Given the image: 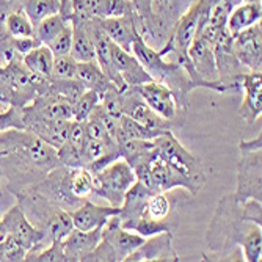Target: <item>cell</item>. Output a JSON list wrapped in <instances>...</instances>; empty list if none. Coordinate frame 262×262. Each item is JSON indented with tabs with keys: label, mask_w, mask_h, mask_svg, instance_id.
Listing matches in <instances>:
<instances>
[{
	"label": "cell",
	"mask_w": 262,
	"mask_h": 262,
	"mask_svg": "<svg viewBox=\"0 0 262 262\" xmlns=\"http://www.w3.org/2000/svg\"><path fill=\"white\" fill-rule=\"evenodd\" d=\"M209 254L204 260L262 259V204L257 200H239L234 193L223 196L206 232Z\"/></svg>",
	"instance_id": "6da1fadb"
},
{
	"label": "cell",
	"mask_w": 262,
	"mask_h": 262,
	"mask_svg": "<svg viewBox=\"0 0 262 262\" xmlns=\"http://www.w3.org/2000/svg\"><path fill=\"white\" fill-rule=\"evenodd\" d=\"M58 152L27 129L0 132V173L11 193L19 195L60 166Z\"/></svg>",
	"instance_id": "7a4b0ae2"
},
{
	"label": "cell",
	"mask_w": 262,
	"mask_h": 262,
	"mask_svg": "<svg viewBox=\"0 0 262 262\" xmlns=\"http://www.w3.org/2000/svg\"><path fill=\"white\" fill-rule=\"evenodd\" d=\"M132 54L141 63V66L145 68V71L154 82L162 83L173 93L178 110L181 113H185L190 104V94H192L193 90L200 88L190 79L185 69L174 60L166 61L157 49H154L152 46H149L143 39V36H138L134 41Z\"/></svg>",
	"instance_id": "3957f363"
},
{
	"label": "cell",
	"mask_w": 262,
	"mask_h": 262,
	"mask_svg": "<svg viewBox=\"0 0 262 262\" xmlns=\"http://www.w3.org/2000/svg\"><path fill=\"white\" fill-rule=\"evenodd\" d=\"M16 198L29 222L44 234L46 247L52 242H61L74 228L71 212L33 190H24Z\"/></svg>",
	"instance_id": "277c9868"
},
{
	"label": "cell",
	"mask_w": 262,
	"mask_h": 262,
	"mask_svg": "<svg viewBox=\"0 0 262 262\" xmlns=\"http://www.w3.org/2000/svg\"><path fill=\"white\" fill-rule=\"evenodd\" d=\"M51 79L38 76L24 64L22 55H14L7 64L0 66V102L22 108L33 99L49 91Z\"/></svg>",
	"instance_id": "5b68a950"
},
{
	"label": "cell",
	"mask_w": 262,
	"mask_h": 262,
	"mask_svg": "<svg viewBox=\"0 0 262 262\" xmlns=\"http://www.w3.org/2000/svg\"><path fill=\"white\" fill-rule=\"evenodd\" d=\"M241 160L237 163V188L239 200L262 201V135L239 143Z\"/></svg>",
	"instance_id": "8992f818"
},
{
	"label": "cell",
	"mask_w": 262,
	"mask_h": 262,
	"mask_svg": "<svg viewBox=\"0 0 262 262\" xmlns=\"http://www.w3.org/2000/svg\"><path fill=\"white\" fill-rule=\"evenodd\" d=\"M154 146L156 151L162 156V159L173 170L185 176L200 192L206 182L201 159L185 149L179 143V140L173 135V130H165L160 137L154 138Z\"/></svg>",
	"instance_id": "52a82bcc"
},
{
	"label": "cell",
	"mask_w": 262,
	"mask_h": 262,
	"mask_svg": "<svg viewBox=\"0 0 262 262\" xmlns=\"http://www.w3.org/2000/svg\"><path fill=\"white\" fill-rule=\"evenodd\" d=\"M93 179H94L93 195L107 200L108 204L113 207H120L126 192L137 181V176L132 170V166L124 159H118L108 163L101 171L93 173Z\"/></svg>",
	"instance_id": "ba28073f"
},
{
	"label": "cell",
	"mask_w": 262,
	"mask_h": 262,
	"mask_svg": "<svg viewBox=\"0 0 262 262\" xmlns=\"http://www.w3.org/2000/svg\"><path fill=\"white\" fill-rule=\"evenodd\" d=\"M2 223L5 226L7 234L26 248V260H33V257L42 248H46L44 234L29 222L19 204H14L11 209H8V212L2 219Z\"/></svg>",
	"instance_id": "9c48e42d"
},
{
	"label": "cell",
	"mask_w": 262,
	"mask_h": 262,
	"mask_svg": "<svg viewBox=\"0 0 262 262\" xmlns=\"http://www.w3.org/2000/svg\"><path fill=\"white\" fill-rule=\"evenodd\" d=\"M32 120H73V105L63 96H60V94L47 91L36 99H33L29 105L22 107L24 126H26L27 121Z\"/></svg>",
	"instance_id": "30bf717a"
},
{
	"label": "cell",
	"mask_w": 262,
	"mask_h": 262,
	"mask_svg": "<svg viewBox=\"0 0 262 262\" xmlns=\"http://www.w3.org/2000/svg\"><path fill=\"white\" fill-rule=\"evenodd\" d=\"M232 52L248 71L262 73V24L260 20L232 38Z\"/></svg>",
	"instance_id": "8fae6325"
},
{
	"label": "cell",
	"mask_w": 262,
	"mask_h": 262,
	"mask_svg": "<svg viewBox=\"0 0 262 262\" xmlns=\"http://www.w3.org/2000/svg\"><path fill=\"white\" fill-rule=\"evenodd\" d=\"M101 234H102L101 241L112 251L115 262L126 260L127 256H130L143 242H145V237H141L140 234H137L134 231H127V229L121 228L118 213L116 215H112L107 220V223L102 226Z\"/></svg>",
	"instance_id": "7c38bea8"
},
{
	"label": "cell",
	"mask_w": 262,
	"mask_h": 262,
	"mask_svg": "<svg viewBox=\"0 0 262 262\" xmlns=\"http://www.w3.org/2000/svg\"><path fill=\"white\" fill-rule=\"evenodd\" d=\"M121 113L149 129L173 130V127L176 126L173 121H168L160 115H157L143 101L135 86H127L124 91H121Z\"/></svg>",
	"instance_id": "4fadbf2b"
},
{
	"label": "cell",
	"mask_w": 262,
	"mask_h": 262,
	"mask_svg": "<svg viewBox=\"0 0 262 262\" xmlns=\"http://www.w3.org/2000/svg\"><path fill=\"white\" fill-rule=\"evenodd\" d=\"M99 24L110 41L120 46L126 52H132L134 41L141 36V24L135 10L124 16L99 19Z\"/></svg>",
	"instance_id": "5bb4252c"
},
{
	"label": "cell",
	"mask_w": 262,
	"mask_h": 262,
	"mask_svg": "<svg viewBox=\"0 0 262 262\" xmlns=\"http://www.w3.org/2000/svg\"><path fill=\"white\" fill-rule=\"evenodd\" d=\"M135 90L140 93L143 101H145L157 115H160L162 118H165V120L173 121L176 124L178 113H181V112L178 110L174 96L168 88L163 86L159 82L151 80V82L135 86Z\"/></svg>",
	"instance_id": "9a60e30c"
},
{
	"label": "cell",
	"mask_w": 262,
	"mask_h": 262,
	"mask_svg": "<svg viewBox=\"0 0 262 262\" xmlns=\"http://www.w3.org/2000/svg\"><path fill=\"white\" fill-rule=\"evenodd\" d=\"M241 90H244L245 96L239 108V115L251 126L262 115V73H247L239 80Z\"/></svg>",
	"instance_id": "2e32d148"
},
{
	"label": "cell",
	"mask_w": 262,
	"mask_h": 262,
	"mask_svg": "<svg viewBox=\"0 0 262 262\" xmlns=\"http://www.w3.org/2000/svg\"><path fill=\"white\" fill-rule=\"evenodd\" d=\"M126 260H181L173 250V232H160L148 237L130 256L126 257Z\"/></svg>",
	"instance_id": "e0dca14e"
},
{
	"label": "cell",
	"mask_w": 262,
	"mask_h": 262,
	"mask_svg": "<svg viewBox=\"0 0 262 262\" xmlns=\"http://www.w3.org/2000/svg\"><path fill=\"white\" fill-rule=\"evenodd\" d=\"M73 26V46H71V55L80 61H96V49H94V19H71Z\"/></svg>",
	"instance_id": "ac0fdd59"
},
{
	"label": "cell",
	"mask_w": 262,
	"mask_h": 262,
	"mask_svg": "<svg viewBox=\"0 0 262 262\" xmlns=\"http://www.w3.org/2000/svg\"><path fill=\"white\" fill-rule=\"evenodd\" d=\"M102 228H96L91 231H80L73 228L71 232L61 241L66 262H82L83 257L91 253L96 245L101 242Z\"/></svg>",
	"instance_id": "d6986e66"
},
{
	"label": "cell",
	"mask_w": 262,
	"mask_h": 262,
	"mask_svg": "<svg viewBox=\"0 0 262 262\" xmlns=\"http://www.w3.org/2000/svg\"><path fill=\"white\" fill-rule=\"evenodd\" d=\"M112 61L127 86H138L152 80L135 55L132 52H126L115 42H112Z\"/></svg>",
	"instance_id": "ffe728a7"
},
{
	"label": "cell",
	"mask_w": 262,
	"mask_h": 262,
	"mask_svg": "<svg viewBox=\"0 0 262 262\" xmlns=\"http://www.w3.org/2000/svg\"><path fill=\"white\" fill-rule=\"evenodd\" d=\"M120 212V207L113 206H99L94 204L90 200L83 201L76 210L71 212V219L76 229L80 231H91L96 228H102L112 215H116Z\"/></svg>",
	"instance_id": "44dd1931"
},
{
	"label": "cell",
	"mask_w": 262,
	"mask_h": 262,
	"mask_svg": "<svg viewBox=\"0 0 262 262\" xmlns=\"http://www.w3.org/2000/svg\"><path fill=\"white\" fill-rule=\"evenodd\" d=\"M187 55L192 61L196 74L204 82H217L219 71L215 63V55H213L212 47L198 35H195L192 44L188 46Z\"/></svg>",
	"instance_id": "7402d4cb"
},
{
	"label": "cell",
	"mask_w": 262,
	"mask_h": 262,
	"mask_svg": "<svg viewBox=\"0 0 262 262\" xmlns=\"http://www.w3.org/2000/svg\"><path fill=\"white\" fill-rule=\"evenodd\" d=\"M192 2L193 0H154L152 10L166 41L171 36L178 19L187 11Z\"/></svg>",
	"instance_id": "603a6c76"
},
{
	"label": "cell",
	"mask_w": 262,
	"mask_h": 262,
	"mask_svg": "<svg viewBox=\"0 0 262 262\" xmlns=\"http://www.w3.org/2000/svg\"><path fill=\"white\" fill-rule=\"evenodd\" d=\"M71 121L73 120H63V121H52V120H32L26 123V129L38 135L44 140L47 145L58 149L63 146V143L68 138Z\"/></svg>",
	"instance_id": "cb8c5ba5"
},
{
	"label": "cell",
	"mask_w": 262,
	"mask_h": 262,
	"mask_svg": "<svg viewBox=\"0 0 262 262\" xmlns=\"http://www.w3.org/2000/svg\"><path fill=\"white\" fill-rule=\"evenodd\" d=\"M262 19V5L256 2H242L231 8L226 20V29L234 38L237 33L251 27Z\"/></svg>",
	"instance_id": "d4e9b609"
},
{
	"label": "cell",
	"mask_w": 262,
	"mask_h": 262,
	"mask_svg": "<svg viewBox=\"0 0 262 262\" xmlns=\"http://www.w3.org/2000/svg\"><path fill=\"white\" fill-rule=\"evenodd\" d=\"M85 90H93L99 94V99L102 94L113 85L108 77L102 73L98 61H80L76 68V76H74Z\"/></svg>",
	"instance_id": "484cf974"
},
{
	"label": "cell",
	"mask_w": 262,
	"mask_h": 262,
	"mask_svg": "<svg viewBox=\"0 0 262 262\" xmlns=\"http://www.w3.org/2000/svg\"><path fill=\"white\" fill-rule=\"evenodd\" d=\"M66 184L69 188V193L77 200L86 201L93 196L94 192L93 173L86 170L85 166H74V168L68 166Z\"/></svg>",
	"instance_id": "4316f807"
},
{
	"label": "cell",
	"mask_w": 262,
	"mask_h": 262,
	"mask_svg": "<svg viewBox=\"0 0 262 262\" xmlns=\"http://www.w3.org/2000/svg\"><path fill=\"white\" fill-rule=\"evenodd\" d=\"M54 54L44 44H39L26 55H22L24 64H26L32 73L51 79L52 77V66H54Z\"/></svg>",
	"instance_id": "83f0119b"
},
{
	"label": "cell",
	"mask_w": 262,
	"mask_h": 262,
	"mask_svg": "<svg viewBox=\"0 0 262 262\" xmlns=\"http://www.w3.org/2000/svg\"><path fill=\"white\" fill-rule=\"evenodd\" d=\"M20 7L33 26H36L44 17L58 13L60 0H22Z\"/></svg>",
	"instance_id": "f1b7e54d"
},
{
	"label": "cell",
	"mask_w": 262,
	"mask_h": 262,
	"mask_svg": "<svg viewBox=\"0 0 262 262\" xmlns=\"http://www.w3.org/2000/svg\"><path fill=\"white\" fill-rule=\"evenodd\" d=\"M69 24L68 19H64L60 13H55L52 16L44 17L41 22H38L35 26V35L38 41L44 46L49 44L66 26Z\"/></svg>",
	"instance_id": "f546056e"
},
{
	"label": "cell",
	"mask_w": 262,
	"mask_h": 262,
	"mask_svg": "<svg viewBox=\"0 0 262 262\" xmlns=\"http://www.w3.org/2000/svg\"><path fill=\"white\" fill-rule=\"evenodd\" d=\"M7 30L13 38H36L35 26L22 10L11 11L4 16Z\"/></svg>",
	"instance_id": "4dcf8cb0"
},
{
	"label": "cell",
	"mask_w": 262,
	"mask_h": 262,
	"mask_svg": "<svg viewBox=\"0 0 262 262\" xmlns=\"http://www.w3.org/2000/svg\"><path fill=\"white\" fill-rule=\"evenodd\" d=\"M49 91L60 94V96H63L66 101L71 102V105H74L76 101L83 94L85 86L76 77H73V79H51Z\"/></svg>",
	"instance_id": "1f68e13d"
},
{
	"label": "cell",
	"mask_w": 262,
	"mask_h": 262,
	"mask_svg": "<svg viewBox=\"0 0 262 262\" xmlns=\"http://www.w3.org/2000/svg\"><path fill=\"white\" fill-rule=\"evenodd\" d=\"M171 200L166 195V192H157L152 193L146 203L145 217L154 219V220H166L171 213Z\"/></svg>",
	"instance_id": "d6a6232c"
},
{
	"label": "cell",
	"mask_w": 262,
	"mask_h": 262,
	"mask_svg": "<svg viewBox=\"0 0 262 262\" xmlns=\"http://www.w3.org/2000/svg\"><path fill=\"white\" fill-rule=\"evenodd\" d=\"M120 123H121L123 132L127 137L135 138V140H154V138L160 137L165 132L162 129H149L146 126H143V124L134 121L132 118H129L126 115H121L120 116Z\"/></svg>",
	"instance_id": "836d02e7"
},
{
	"label": "cell",
	"mask_w": 262,
	"mask_h": 262,
	"mask_svg": "<svg viewBox=\"0 0 262 262\" xmlns=\"http://www.w3.org/2000/svg\"><path fill=\"white\" fill-rule=\"evenodd\" d=\"M98 104H99V94L93 90H85L82 96L73 105V120L86 121Z\"/></svg>",
	"instance_id": "e575fe53"
},
{
	"label": "cell",
	"mask_w": 262,
	"mask_h": 262,
	"mask_svg": "<svg viewBox=\"0 0 262 262\" xmlns=\"http://www.w3.org/2000/svg\"><path fill=\"white\" fill-rule=\"evenodd\" d=\"M132 231L148 239V237H152L160 232H173V226L168 220H154L149 217H141L132 226Z\"/></svg>",
	"instance_id": "d590c367"
},
{
	"label": "cell",
	"mask_w": 262,
	"mask_h": 262,
	"mask_svg": "<svg viewBox=\"0 0 262 262\" xmlns=\"http://www.w3.org/2000/svg\"><path fill=\"white\" fill-rule=\"evenodd\" d=\"M76 68H77V61L71 54L58 55L54 58L51 79H73L76 76Z\"/></svg>",
	"instance_id": "8d00e7d4"
},
{
	"label": "cell",
	"mask_w": 262,
	"mask_h": 262,
	"mask_svg": "<svg viewBox=\"0 0 262 262\" xmlns=\"http://www.w3.org/2000/svg\"><path fill=\"white\" fill-rule=\"evenodd\" d=\"M71 46H73V26H71V22H69L68 26L47 44V47L51 49L54 57H58V55L71 54Z\"/></svg>",
	"instance_id": "74e56055"
},
{
	"label": "cell",
	"mask_w": 262,
	"mask_h": 262,
	"mask_svg": "<svg viewBox=\"0 0 262 262\" xmlns=\"http://www.w3.org/2000/svg\"><path fill=\"white\" fill-rule=\"evenodd\" d=\"M0 253H2V262L5 260H26V248H24L19 242H16L13 237H7V239L0 244Z\"/></svg>",
	"instance_id": "f35d334b"
},
{
	"label": "cell",
	"mask_w": 262,
	"mask_h": 262,
	"mask_svg": "<svg viewBox=\"0 0 262 262\" xmlns=\"http://www.w3.org/2000/svg\"><path fill=\"white\" fill-rule=\"evenodd\" d=\"M8 129H26L22 121V108L10 107L7 112H0V132Z\"/></svg>",
	"instance_id": "ab89813d"
},
{
	"label": "cell",
	"mask_w": 262,
	"mask_h": 262,
	"mask_svg": "<svg viewBox=\"0 0 262 262\" xmlns=\"http://www.w3.org/2000/svg\"><path fill=\"white\" fill-rule=\"evenodd\" d=\"M33 260H36V262H66L63 244L61 242H52L51 245L42 248L33 257Z\"/></svg>",
	"instance_id": "60d3db41"
},
{
	"label": "cell",
	"mask_w": 262,
	"mask_h": 262,
	"mask_svg": "<svg viewBox=\"0 0 262 262\" xmlns=\"http://www.w3.org/2000/svg\"><path fill=\"white\" fill-rule=\"evenodd\" d=\"M39 44L41 42L38 41V38H14V49L20 55H26Z\"/></svg>",
	"instance_id": "b9f144b4"
},
{
	"label": "cell",
	"mask_w": 262,
	"mask_h": 262,
	"mask_svg": "<svg viewBox=\"0 0 262 262\" xmlns=\"http://www.w3.org/2000/svg\"><path fill=\"white\" fill-rule=\"evenodd\" d=\"M8 237V234H7V231H5V226H4V223H2V220H0V244H2L5 239Z\"/></svg>",
	"instance_id": "7bdbcfd3"
},
{
	"label": "cell",
	"mask_w": 262,
	"mask_h": 262,
	"mask_svg": "<svg viewBox=\"0 0 262 262\" xmlns=\"http://www.w3.org/2000/svg\"><path fill=\"white\" fill-rule=\"evenodd\" d=\"M228 2L231 4V7H235V5H239V4H242L244 0H228Z\"/></svg>",
	"instance_id": "ee69618b"
},
{
	"label": "cell",
	"mask_w": 262,
	"mask_h": 262,
	"mask_svg": "<svg viewBox=\"0 0 262 262\" xmlns=\"http://www.w3.org/2000/svg\"><path fill=\"white\" fill-rule=\"evenodd\" d=\"M2 173H0V181H2ZM2 195H4V190H2V182H0V198H2Z\"/></svg>",
	"instance_id": "f6af8a7d"
}]
</instances>
